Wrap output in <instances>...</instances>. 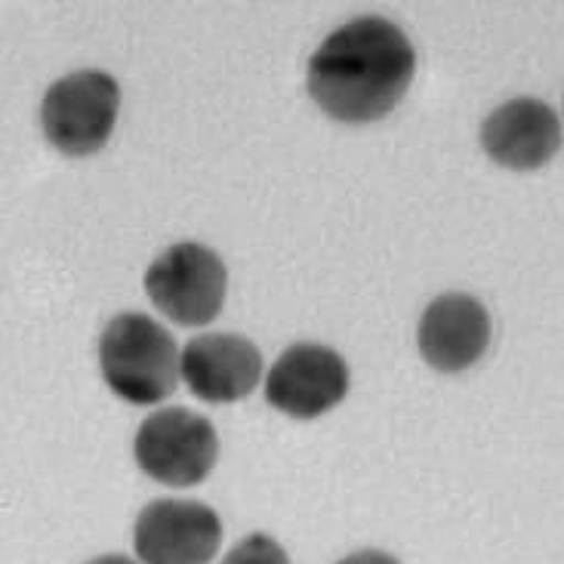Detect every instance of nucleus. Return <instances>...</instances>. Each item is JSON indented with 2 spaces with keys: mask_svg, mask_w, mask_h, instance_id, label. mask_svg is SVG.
<instances>
[{
  "mask_svg": "<svg viewBox=\"0 0 564 564\" xmlns=\"http://www.w3.org/2000/svg\"><path fill=\"white\" fill-rule=\"evenodd\" d=\"M413 72L416 53L408 34L382 15H361L315 50L305 87L334 121L370 123L404 99Z\"/></svg>",
  "mask_w": 564,
  "mask_h": 564,
  "instance_id": "1",
  "label": "nucleus"
},
{
  "mask_svg": "<svg viewBox=\"0 0 564 564\" xmlns=\"http://www.w3.org/2000/svg\"><path fill=\"white\" fill-rule=\"evenodd\" d=\"M99 365L108 389L130 404H161L183 380V351L167 327L123 312L108 321L99 339Z\"/></svg>",
  "mask_w": 564,
  "mask_h": 564,
  "instance_id": "2",
  "label": "nucleus"
},
{
  "mask_svg": "<svg viewBox=\"0 0 564 564\" xmlns=\"http://www.w3.org/2000/svg\"><path fill=\"white\" fill-rule=\"evenodd\" d=\"M121 108L118 80L106 72H75L59 77L41 102V127L56 152L87 158L99 152L115 130Z\"/></svg>",
  "mask_w": 564,
  "mask_h": 564,
  "instance_id": "3",
  "label": "nucleus"
},
{
  "mask_svg": "<svg viewBox=\"0 0 564 564\" xmlns=\"http://www.w3.org/2000/svg\"><path fill=\"white\" fill-rule=\"evenodd\" d=\"M229 290L226 262L210 247L183 241L167 247L145 272V293L161 315L183 324L204 327L223 312Z\"/></svg>",
  "mask_w": 564,
  "mask_h": 564,
  "instance_id": "4",
  "label": "nucleus"
},
{
  "mask_svg": "<svg viewBox=\"0 0 564 564\" xmlns=\"http://www.w3.org/2000/svg\"><path fill=\"white\" fill-rule=\"evenodd\" d=\"M133 457L139 469L170 488L200 485L219 457V438L207 416L185 408L154 411L137 432Z\"/></svg>",
  "mask_w": 564,
  "mask_h": 564,
  "instance_id": "5",
  "label": "nucleus"
},
{
  "mask_svg": "<svg viewBox=\"0 0 564 564\" xmlns=\"http://www.w3.org/2000/svg\"><path fill=\"white\" fill-rule=\"evenodd\" d=\"M223 521L198 500H154L139 512L133 550L142 564H210Z\"/></svg>",
  "mask_w": 564,
  "mask_h": 564,
  "instance_id": "6",
  "label": "nucleus"
},
{
  "mask_svg": "<svg viewBox=\"0 0 564 564\" xmlns=\"http://www.w3.org/2000/svg\"><path fill=\"white\" fill-rule=\"evenodd\" d=\"M349 392V367L327 346H290L265 377V401L293 420H315Z\"/></svg>",
  "mask_w": 564,
  "mask_h": 564,
  "instance_id": "7",
  "label": "nucleus"
},
{
  "mask_svg": "<svg viewBox=\"0 0 564 564\" xmlns=\"http://www.w3.org/2000/svg\"><path fill=\"white\" fill-rule=\"evenodd\" d=\"M262 380V351L238 334H200L183 349V382L207 404L247 398Z\"/></svg>",
  "mask_w": 564,
  "mask_h": 564,
  "instance_id": "8",
  "label": "nucleus"
},
{
  "mask_svg": "<svg viewBox=\"0 0 564 564\" xmlns=\"http://www.w3.org/2000/svg\"><path fill=\"white\" fill-rule=\"evenodd\" d=\"M562 121L546 102L521 96L494 108L481 123V149L494 164L509 170H536L562 149Z\"/></svg>",
  "mask_w": 564,
  "mask_h": 564,
  "instance_id": "9",
  "label": "nucleus"
},
{
  "mask_svg": "<svg viewBox=\"0 0 564 564\" xmlns=\"http://www.w3.org/2000/svg\"><path fill=\"white\" fill-rule=\"evenodd\" d=\"M416 343L429 367L442 373H463L488 349V308L469 293H444L426 305Z\"/></svg>",
  "mask_w": 564,
  "mask_h": 564,
  "instance_id": "10",
  "label": "nucleus"
},
{
  "mask_svg": "<svg viewBox=\"0 0 564 564\" xmlns=\"http://www.w3.org/2000/svg\"><path fill=\"white\" fill-rule=\"evenodd\" d=\"M219 564H290L284 546L269 534H250L226 552Z\"/></svg>",
  "mask_w": 564,
  "mask_h": 564,
  "instance_id": "11",
  "label": "nucleus"
},
{
  "mask_svg": "<svg viewBox=\"0 0 564 564\" xmlns=\"http://www.w3.org/2000/svg\"><path fill=\"white\" fill-rule=\"evenodd\" d=\"M336 564H398L392 555H386V552H377V550H361V552H351L346 555L343 562Z\"/></svg>",
  "mask_w": 564,
  "mask_h": 564,
  "instance_id": "12",
  "label": "nucleus"
},
{
  "mask_svg": "<svg viewBox=\"0 0 564 564\" xmlns=\"http://www.w3.org/2000/svg\"><path fill=\"white\" fill-rule=\"evenodd\" d=\"M87 564H139L133 558H127V555H99V558H93Z\"/></svg>",
  "mask_w": 564,
  "mask_h": 564,
  "instance_id": "13",
  "label": "nucleus"
}]
</instances>
